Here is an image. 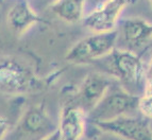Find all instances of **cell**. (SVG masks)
Segmentation results:
<instances>
[{"label": "cell", "mask_w": 152, "mask_h": 140, "mask_svg": "<svg viewBox=\"0 0 152 140\" xmlns=\"http://www.w3.org/2000/svg\"><path fill=\"white\" fill-rule=\"evenodd\" d=\"M43 86V81L28 63L13 55L0 56L1 94L20 96L39 91Z\"/></svg>", "instance_id": "cell-1"}, {"label": "cell", "mask_w": 152, "mask_h": 140, "mask_svg": "<svg viewBox=\"0 0 152 140\" xmlns=\"http://www.w3.org/2000/svg\"><path fill=\"white\" fill-rule=\"evenodd\" d=\"M107 57L111 59L110 68L113 78L128 92L140 97L147 86L146 71L140 56L133 51L114 49Z\"/></svg>", "instance_id": "cell-2"}, {"label": "cell", "mask_w": 152, "mask_h": 140, "mask_svg": "<svg viewBox=\"0 0 152 140\" xmlns=\"http://www.w3.org/2000/svg\"><path fill=\"white\" fill-rule=\"evenodd\" d=\"M138 96L128 92L117 82L109 88L96 106L86 115L91 123L109 121L137 110Z\"/></svg>", "instance_id": "cell-3"}, {"label": "cell", "mask_w": 152, "mask_h": 140, "mask_svg": "<svg viewBox=\"0 0 152 140\" xmlns=\"http://www.w3.org/2000/svg\"><path fill=\"white\" fill-rule=\"evenodd\" d=\"M118 35V30L107 33H93L75 44L66 53L65 59L71 64H86L107 57L115 49Z\"/></svg>", "instance_id": "cell-4"}, {"label": "cell", "mask_w": 152, "mask_h": 140, "mask_svg": "<svg viewBox=\"0 0 152 140\" xmlns=\"http://www.w3.org/2000/svg\"><path fill=\"white\" fill-rule=\"evenodd\" d=\"M104 133L119 136L126 140H152L149 121L145 117L120 116L109 121L91 123Z\"/></svg>", "instance_id": "cell-5"}, {"label": "cell", "mask_w": 152, "mask_h": 140, "mask_svg": "<svg viewBox=\"0 0 152 140\" xmlns=\"http://www.w3.org/2000/svg\"><path fill=\"white\" fill-rule=\"evenodd\" d=\"M56 126L52 123L45 107L42 105L29 107L23 114L13 133V140H25L42 136V138L53 132Z\"/></svg>", "instance_id": "cell-6"}, {"label": "cell", "mask_w": 152, "mask_h": 140, "mask_svg": "<svg viewBox=\"0 0 152 140\" xmlns=\"http://www.w3.org/2000/svg\"><path fill=\"white\" fill-rule=\"evenodd\" d=\"M115 83L116 79L107 74L91 72L84 78L79 86L74 103L87 115Z\"/></svg>", "instance_id": "cell-7"}, {"label": "cell", "mask_w": 152, "mask_h": 140, "mask_svg": "<svg viewBox=\"0 0 152 140\" xmlns=\"http://www.w3.org/2000/svg\"><path fill=\"white\" fill-rule=\"evenodd\" d=\"M128 0H105L89 14L84 16L83 25L93 33H107L117 30V23Z\"/></svg>", "instance_id": "cell-8"}, {"label": "cell", "mask_w": 152, "mask_h": 140, "mask_svg": "<svg viewBox=\"0 0 152 140\" xmlns=\"http://www.w3.org/2000/svg\"><path fill=\"white\" fill-rule=\"evenodd\" d=\"M124 41L128 44L130 51L145 47L152 39V23L140 18H128L120 23V32Z\"/></svg>", "instance_id": "cell-9"}, {"label": "cell", "mask_w": 152, "mask_h": 140, "mask_svg": "<svg viewBox=\"0 0 152 140\" xmlns=\"http://www.w3.org/2000/svg\"><path fill=\"white\" fill-rule=\"evenodd\" d=\"M10 30L15 35L25 34L31 27L44 21L30 7L27 0H18L10 8L7 15Z\"/></svg>", "instance_id": "cell-10"}, {"label": "cell", "mask_w": 152, "mask_h": 140, "mask_svg": "<svg viewBox=\"0 0 152 140\" xmlns=\"http://www.w3.org/2000/svg\"><path fill=\"white\" fill-rule=\"evenodd\" d=\"M85 3L86 0H56L51 10L65 22L77 23L83 20Z\"/></svg>", "instance_id": "cell-11"}, {"label": "cell", "mask_w": 152, "mask_h": 140, "mask_svg": "<svg viewBox=\"0 0 152 140\" xmlns=\"http://www.w3.org/2000/svg\"><path fill=\"white\" fill-rule=\"evenodd\" d=\"M137 110H140L142 117L150 119L152 118V88L150 86H146L144 94L138 99Z\"/></svg>", "instance_id": "cell-12"}, {"label": "cell", "mask_w": 152, "mask_h": 140, "mask_svg": "<svg viewBox=\"0 0 152 140\" xmlns=\"http://www.w3.org/2000/svg\"><path fill=\"white\" fill-rule=\"evenodd\" d=\"M41 140H63V138H62V133H61V130H60V127H58V125L53 132L49 133L48 135H46L45 137H43Z\"/></svg>", "instance_id": "cell-13"}, {"label": "cell", "mask_w": 152, "mask_h": 140, "mask_svg": "<svg viewBox=\"0 0 152 140\" xmlns=\"http://www.w3.org/2000/svg\"><path fill=\"white\" fill-rule=\"evenodd\" d=\"M9 130H10V125L8 121L5 119L0 118V140H2L5 136L8 135Z\"/></svg>", "instance_id": "cell-14"}, {"label": "cell", "mask_w": 152, "mask_h": 140, "mask_svg": "<svg viewBox=\"0 0 152 140\" xmlns=\"http://www.w3.org/2000/svg\"><path fill=\"white\" fill-rule=\"evenodd\" d=\"M146 81H147V84H152V61L148 70L146 71Z\"/></svg>", "instance_id": "cell-15"}, {"label": "cell", "mask_w": 152, "mask_h": 140, "mask_svg": "<svg viewBox=\"0 0 152 140\" xmlns=\"http://www.w3.org/2000/svg\"><path fill=\"white\" fill-rule=\"evenodd\" d=\"M150 1V3H151V8H152V0H149Z\"/></svg>", "instance_id": "cell-16"}]
</instances>
